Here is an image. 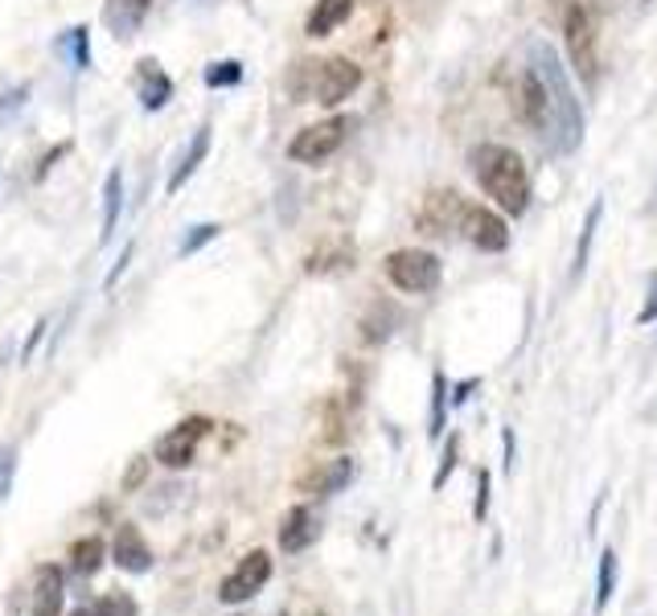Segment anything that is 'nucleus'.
Segmentation results:
<instances>
[{
	"mask_svg": "<svg viewBox=\"0 0 657 616\" xmlns=\"http://www.w3.org/2000/svg\"><path fill=\"white\" fill-rule=\"evenodd\" d=\"M531 58H534V78L543 82V95H547V111H550V136H555V148L559 153H576L579 140H583V111H579V99L571 91V82H567V70L559 54L543 42V37H534L531 42Z\"/></svg>",
	"mask_w": 657,
	"mask_h": 616,
	"instance_id": "f257e3e1",
	"label": "nucleus"
},
{
	"mask_svg": "<svg viewBox=\"0 0 657 616\" xmlns=\"http://www.w3.org/2000/svg\"><path fill=\"white\" fill-rule=\"evenodd\" d=\"M469 165L477 173L481 189L498 201L505 215L514 218L526 215V206H531V177H526V165H522V156L514 148H505V144H477L469 153Z\"/></svg>",
	"mask_w": 657,
	"mask_h": 616,
	"instance_id": "f03ea898",
	"label": "nucleus"
},
{
	"mask_svg": "<svg viewBox=\"0 0 657 616\" xmlns=\"http://www.w3.org/2000/svg\"><path fill=\"white\" fill-rule=\"evenodd\" d=\"M361 82V66L349 58H325V62H300V70L292 75V95L300 103H325V108H337L342 99L358 91Z\"/></svg>",
	"mask_w": 657,
	"mask_h": 616,
	"instance_id": "7ed1b4c3",
	"label": "nucleus"
},
{
	"mask_svg": "<svg viewBox=\"0 0 657 616\" xmlns=\"http://www.w3.org/2000/svg\"><path fill=\"white\" fill-rule=\"evenodd\" d=\"M387 279H391L399 293H436L439 288V260L432 251H420V246H403L387 255Z\"/></svg>",
	"mask_w": 657,
	"mask_h": 616,
	"instance_id": "20e7f679",
	"label": "nucleus"
},
{
	"mask_svg": "<svg viewBox=\"0 0 657 616\" xmlns=\"http://www.w3.org/2000/svg\"><path fill=\"white\" fill-rule=\"evenodd\" d=\"M349 128H354V120H345V116L313 123V128L297 132V140L288 144V156L300 161V165H321V161H328V156L342 148L345 136H349Z\"/></svg>",
	"mask_w": 657,
	"mask_h": 616,
	"instance_id": "39448f33",
	"label": "nucleus"
},
{
	"mask_svg": "<svg viewBox=\"0 0 657 616\" xmlns=\"http://www.w3.org/2000/svg\"><path fill=\"white\" fill-rule=\"evenodd\" d=\"M210 419L205 416H193V419H181L177 428H169L165 436L157 440V448H153V457H157L165 469H186V464H193V457H198V448H202V440L210 436Z\"/></svg>",
	"mask_w": 657,
	"mask_h": 616,
	"instance_id": "423d86ee",
	"label": "nucleus"
},
{
	"mask_svg": "<svg viewBox=\"0 0 657 616\" xmlns=\"http://www.w3.org/2000/svg\"><path fill=\"white\" fill-rule=\"evenodd\" d=\"M267 580H271V554L267 551L243 554V559H238V568L219 584V601L231 604V608H235V604L255 601V596L267 587Z\"/></svg>",
	"mask_w": 657,
	"mask_h": 616,
	"instance_id": "0eeeda50",
	"label": "nucleus"
},
{
	"mask_svg": "<svg viewBox=\"0 0 657 616\" xmlns=\"http://www.w3.org/2000/svg\"><path fill=\"white\" fill-rule=\"evenodd\" d=\"M564 37H567V58L576 66V75L583 82H592L595 78V33H592V16L583 4H571L567 9V25H564Z\"/></svg>",
	"mask_w": 657,
	"mask_h": 616,
	"instance_id": "6e6552de",
	"label": "nucleus"
},
{
	"mask_svg": "<svg viewBox=\"0 0 657 616\" xmlns=\"http://www.w3.org/2000/svg\"><path fill=\"white\" fill-rule=\"evenodd\" d=\"M460 231L469 234V243L481 246V251H505V243H510L505 218H498L493 210H481V206H460Z\"/></svg>",
	"mask_w": 657,
	"mask_h": 616,
	"instance_id": "1a4fd4ad",
	"label": "nucleus"
},
{
	"mask_svg": "<svg viewBox=\"0 0 657 616\" xmlns=\"http://www.w3.org/2000/svg\"><path fill=\"white\" fill-rule=\"evenodd\" d=\"M111 559L120 563V571H127V575H144V571H153V547L144 542L141 526L136 522H124L120 530H115V542H111Z\"/></svg>",
	"mask_w": 657,
	"mask_h": 616,
	"instance_id": "9d476101",
	"label": "nucleus"
},
{
	"mask_svg": "<svg viewBox=\"0 0 657 616\" xmlns=\"http://www.w3.org/2000/svg\"><path fill=\"white\" fill-rule=\"evenodd\" d=\"M316 539H321V518H316L313 506H292L288 514H283V522H280V547H283V554L309 551Z\"/></svg>",
	"mask_w": 657,
	"mask_h": 616,
	"instance_id": "9b49d317",
	"label": "nucleus"
},
{
	"mask_svg": "<svg viewBox=\"0 0 657 616\" xmlns=\"http://www.w3.org/2000/svg\"><path fill=\"white\" fill-rule=\"evenodd\" d=\"M349 481H354V461H349V457H337V461H325V464H316V469H309V473L297 481V490L313 493V497H333V493H342Z\"/></svg>",
	"mask_w": 657,
	"mask_h": 616,
	"instance_id": "f8f14e48",
	"label": "nucleus"
},
{
	"mask_svg": "<svg viewBox=\"0 0 657 616\" xmlns=\"http://www.w3.org/2000/svg\"><path fill=\"white\" fill-rule=\"evenodd\" d=\"M30 616H63V571L42 563L33 571V604Z\"/></svg>",
	"mask_w": 657,
	"mask_h": 616,
	"instance_id": "ddd939ff",
	"label": "nucleus"
},
{
	"mask_svg": "<svg viewBox=\"0 0 657 616\" xmlns=\"http://www.w3.org/2000/svg\"><path fill=\"white\" fill-rule=\"evenodd\" d=\"M517 116L526 123H534V128H550V111H547V95H543V82L531 75H522V82H517Z\"/></svg>",
	"mask_w": 657,
	"mask_h": 616,
	"instance_id": "4468645a",
	"label": "nucleus"
},
{
	"mask_svg": "<svg viewBox=\"0 0 657 616\" xmlns=\"http://www.w3.org/2000/svg\"><path fill=\"white\" fill-rule=\"evenodd\" d=\"M205 153H210V123H202L198 132H193V140H189V148H186V156H181V165L172 169V177H169V194H177L181 185L198 173V165L205 161Z\"/></svg>",
	"mask_w": 657,
	"mask_h": 616,
	"instance_id": "2eb2a0df",
	"label": "nucleus"
},
{
	"mask_svg": "<svg viewBox=\"0 0 657 616\" xmlns=\"http://www.w3.org/2000/svg\"><path fill=\"white\" fill-rule=\"evenodd\" d=\"M172 95V82L169 75L160 70L157 62H141V103L148 111H160L165 103H169Z\"/></svg>",
	"mask_w": 657,
	"mask_h": 616,
	"instance_id": "dca6fc26",
	"label": "nucleus"
},
{
	"mask_svg": "<svg viewBox=\"0 0 657 616\" xmlns=\"http://www.w3.org/2000/svg\"><path fill=\"white\" fill-rule=\"evenodd\" d=\"M148 4L153 0H108V25L115 30V37H132L141 30Z\"/></svg>",
	"mask_w": 657,
	"mask_h": 616,
	"instance_id": "f3484780",
	"label": "nucleus"
},
{
	"mask_svg": "<svg viewBox=\"0 0 657 616\" xmlns=\"http://www.w3.org/2000/svg\"><path fill=\"white\" fill-rule=\"evenodd\" d=\"M103 554H108V542L99 539V535H87V539H79L70 547V571L82 575V580H91L103 568Z\"/></svg>",
	"mask_w": 657,
	"mask_h": 616,
	"instance_id": "a211bd4d",
	"label": "nucleus"
},
{
	"mask_svg": "<svg viewBox=\"0 0 657 616\" xmlns=\"http://www.w3.org/2000/svg\"><path fill=\"white\" fill-rule=\"evenodd\" d=\"M354 13V0H316V9L309 13V37H328Z\"/></svg>",
	"mask_w": 657,
	"mask_h": 616,
	"instance_id": "6ab92c4d",
	"label": "nucleus"
},
{
	"mask_svg": "<svg viewBox=\"0 0 657 616\" xmlns=\"http://www.w3.org/2000/svg\"><path fill=\"white\" fill-rule=\"evenodd\" d=\"M120 210H124V177H120V173H111L108 189H103V243H111L115 222H120Z\"/></svg>",
	"mask_w": 657,
	"mask_h": 616,
	"instance_id": "aec40b11",
	"label": "nucleus"
},
{
	"mask_svg": "<svg viewBox=\"0 0 657 616\" xmlns=\"http://www.w3.org/2000/svg\"><path fill=\"white\" fill-rule=\"evenodd\" d=\"M612 592H616V551L604 547V554H600V571H595V613L609 608Z\"/></svg>",
	"mask_w": 657,
	"mask_h": 616,
	"instance_id": "412c9836",
	"label": "nucleus"
},
{
	"mask_svg": "<svg viewBox=\"0 0 657 616\" xmlns=\"http://www.w3.org/2000/svg\"><path fill=\"white\" fill-rule=\"evenodd\" d=\"M58 50L63 54H70V66L75 70H87L91 66V37H87V30H66L63 37H58Z\"/></svg>",
	"mask_w": 657,
	"mask_h": 616,
	"instance_id": "4be33fe9",
	"label": "nucleus"
},
{
	"mask_svg": "<svg viewBox=\"0 0 657 616\" xmlns=\"http://www.w3.org/2000/svg\"><path fill=\"white\" fill-rule=\"evenodd\" d=\"M94 616H141V604L132 601L127 592H103L99 601L91 604Z\"/></svg>",
	"mask_w": 657,
	"mask_h": 616,
	"instance_id": "5701e85b",
	"label": "nucleus"
},
{
	"mask_svg": "<svg viewBox=\"0 0 657 616\" xmlns=\"http://www.w3.org/2000/svg\"><path fill=\"white\" fill-rule=\"evenodd\" d=\"M238 78H243V66H238V62H214V66L205 70V82H210V87H235Z\"/></svg>",
	"mask_w": 657,
	"mask_h": 616,
	"instance_id": "b1692460",
	"label": "nucleus"
},
{
	"mask_svg": "<svg viewBox=\"0 0 657 616\" xmlns=\"http://www.w3.org/2000/svg\"><path fill=\"white\" fill-rule=\"evenodd\" d=\"M13 477H16V448L0 444V502L13 493Z\"/></svg>",
	"mask_w": 657,
	"mask_h": 616,
	"instance_id": "393cba45",
	"label": "nucleus"
},
{
	"mask_svg": "<svg viewBox=\"0 0 657 616\" xmlns=\"http://www.w3.org/2000/svg\"><path fill=\"white\" fill-rule=\"evenodd\" d=\"M222 227H214V222H202V227H193V231L181 239V255H193V251H202L210 239H219Z\"/></svg>",
	"mask_w": 657,
	"mask_h": 616,
	"instance_id": "a878e982",
	"label": "nucleus"
},
{
	"mask_svg": "<svg viewBox=\"0 0 657 616\" xmlns=\"http://www.w3.org/2000/svg\"><path fill=\"white\" fill-rule=\"evenodd\" d=\"M600 210H604V201H595L592 215H588V227L579 234V251H576V276L583 272V263H588V246H592V234H595V222H600Z\"/></svg>",
	"mask_w": 657,
	"mask_h": 616,
	"instance_id": "bb28decb",
	"label": "nucleus"
},
{
	"mask_svg": "<svg viewBox=\"0 0 657 616\" xmlns=\"http://www.w3.org/2000/svg\"><path fill=\"white\" fill-rule=\"evenodd\" d=\"M432 436L444 431V374L436 370V378H432Z\"/></svg>",
	"mask_w": 657,
	"mask_h": 616,
	"instance_id": "cd10ccee",
	"label": "nucleus"
},
{
	"mask_svg": "<svg viewBox=\"0 0 657 616\" xmlns=\"http://www.w3.org/2000/svg\"><path fill=\"white\" fill-rule=\"evenodd\" d=\"M144 481H148V461H144V457H136V461L127 464L124 481H120V493H136Z\"/></svg>",
	"mask_w": 657,
	"mask_h": 616,
	"instance_id": "c85d7f7f",
	"label": "nucleus"
},
{
	"mask_svg": "<svg viewBox=\"0 0 657 616\" xmlns=\"http://www.w3.org/2000/svg\"><path fill=\"white\" fill-rule=\"evenodd\" d=\"M456 457H460V440H448V448H444V464H439V473H436V481H432V485H436V490H444V481L453 477V469H456Z\"/></svg>",
	"mask_w": 657,
	"mask_h": 616,
	"instance_id": "c756f323",
	"label": "nucleus"
},
{
	"mask_svg": "<svg viewBox=\"0 0 657 616\" xmlns=\"http://www.w3.org/2000/svg\"><path fill=\"white\" fill-rule=\"evenodd\" d=\"M25 99H30V87H13L9 95H0V120H9L16 108H25Z\"/></svg>",
	"mask_w": 657,
	"mask_h": 616,
	"instance_id": "7c9ffc66",
	"label": "nucleus"
},
{
	"mask_svg": "<svg viewBox=\"0 0 657 616\" xmlns=\"http://www.w3.org/2000/svg\"><path fill=\"white\" fill-rule=\"evenodd\" d=\"M486 514H489V473L481 469V473H477V506H472V518L486 522Z\"/></svg>",
	"mask_w": 657,
	"mask_h": 616,
	"instance_id": "2f4dec72",
	"label": "nucleus"
},
{
	"mask_svg": "<svg viewBox=\"0 0 657 616\" xmlns=\"http://www.w3.org/2000/svg\"><path fill=\"white\" fill-rule=\"evenodd\" d=\"M642 321H657V272L649 276V305H645V317Z\"/></svg>",
	"mask_w": 657,
	"mask_h": 616,
	"instance_id": "473e14b6",
	"label": "nucleus"
},
{
	"mask_svg": "<svg viewBox=\"0 0 657 616\" xmlns=\"http://www.w3.org/2000/svg\"><path fill=\"white\" fill-rule=\"evenodd\" d=\"M505 469H514V431H505Z\"/></svg>",
	"mask_w": 657,
	"mask_h": 616,
	"instance_id": "72a5a7b5",
	"label": "nucleus"
},
{
	"mask_svg": "<svg viewBox=\"0 0 657 616\" xmlns=\"http://www.w3.org/2000/svg\"><path fill=\"white\" fill-rule=\"evenodd\" d=\"M472 386H477V378H472V383H465V386H456V395H453V403H456V407H460V403L469 399V391H472Z\"/></svg>",
	"mask_w": 657,
	"mask_h": 616,
	"instance_id": "f704fd0d",
	"label": "nucleus"
},
{
	"mask_svg": "<svg viewBox=\"0 0 657 616\" xmlns=\"http://www.w3.org/2000/svg\"><path fill=\"white\" fill-rule=\"evenodd\" d=\"M70 616H94V613H91V608H75Z\"/></svg>",
	"mask_w": 657,
	"mask_h": 616,
	"instance_id": "c9c22d12",
	"label": "nucleus"
},
{
	"mask_svg": "<svg viewBox=\"0 0 657 616\" xmlns=\"http://www.w3.org/2000/svg\"><path fill=\"white\" fill-rule=\"evenodd\" d=\"M595 4H604V9H609V4H616V0H595Z\"/></svg>",
	"mask_w": 657,
	"mask_h": 616,
	"instance_id": "e433bc0d",
	"label": "nucleus"
},
{
	"mask_svg": "<svg viewBox=\"0 0 657 616\" xmlns=\"http://www.w3.org/2000/svg\"><path fill=\"white\" fill-rule=\"evenodd\" d=\"M276 616H288V613H276Z\"/></svg>",
	"mask_w": 657,
	"mask_h": 616,
	"instance_id": "4c0bfd02",
	"label": "nucleus"
}]
</instances>
